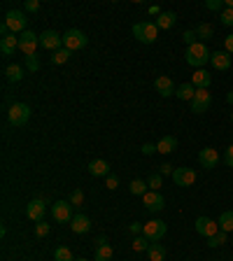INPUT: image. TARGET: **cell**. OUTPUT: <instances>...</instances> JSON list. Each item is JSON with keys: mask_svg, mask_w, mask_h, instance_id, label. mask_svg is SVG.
<instances>
[{"mask_svg": "<svg viewBox=\"0 0 233 261\" xmlns=\"http://www.w3.org/2000/svg\"><path fill=\"white\" fill-rule=\"evenodd\" d=\"M226 103H231V105H233V91H228V96H226Z\"/></svg>", "mask_w": 233, "mask_h": 261, "instance_id": "f907efd6", "label": "cell"}, {"mask_svg": "<svg viewBox=\"0 0 233 261\" xmlns=\"http://www.w3.org/2000/svg\"><path fill=\"white\" fill-rule=\"evenodd\" d=\"M154 152H159L157 145H152V142H145V145H142V154H145V156H149V154H154Z\"/></svg>", "mask_w": 233, "mask_h": 261, "instance_id": "f6af8a7d", "label": "cell"}, {"mask_svg": "<svg viewBox=\"0 0 233 261\" xmlns=\"http://www.w3.org/2000/svg\"><path fill=\"white\" fill-rule=\"evenodd\" d=\"M14 49H19V35L10 33V35H5V38H0V51H3L5 56H12L14 54Z\"/></svg>", "mask_w": 233, "mask_h": 261, "instance_id": "ac0fdd59", "label": "cell"}, {"mask_svg": "<svg viewBox=\"0 0 233 261\" xmlns=\"http://www.w3.org/2000/svg\"><path fill=\"white\" fill-rule=\"evenodd\" d=\"M224 51H228V54H233V33H231V35H226V38H224Z\"/></svg>", "mask_w": 233, "mask_h": 261, "instance_id": "bcb514c9", "label": "cell"}, {"mask_svg": "<svg viewBox=\"0 0 233 261\" xmlns=\"http://www.w3.org/2000/svg\"><path fill=\"white\" fill-rule=\"evenodd\" d=\"M182 40L187 42V47H191V44H196L198 40H196V31H187L185 35H182Z\"/></svg>", "mask_w": 233, "mask_h": 261, "instance_id": "60d3db41", "label": "cell"}, {"mask_svg": "<svg viewBox=\"0 0 233 261\" xmlns=\"http://www.w3.org/2000/svg\"><path fill=\"white\" fill-rule=\"evenodd\" d=\"M175 182V187H191L196 182V170L194 168H175V173L170 175Z\"/></svg>", "mask_w": 233, "mask_h": 261, "instance_id": "4fadbf2b", "label": "cell"}, {"mask_svg": "<svg viewBox=\"0 0 233 261\" xmlns=\"http://www.w3.org/2000/svg\"><path fill=\"white\" fill-rule=\"evenodd\" d=\"M224 163H226L228 168H233V145L226 147V152H224Z\"/></svg>", "mask_w": 233, "mask_h": 261, "instance_id": "7bdbcfd3", "label": "cell"}, {"mask_svg": "<svg viewBox=\"0 0 233 261\" xmlns=\"http://www.w3.org/2000/svg\"><path fill=\"white\" fill-rule=\"evenodd\" d=\"M147 185H149V189H152V191H159V189L163 187V175H161V173L149 175V179H147Z\"/></svg>", "mask_w": 233, "mask_h": 261, "instance_id": "836d02e7", "label": "cell"}, {"mask_svg": "<svg viewBox=\"0 0 233 261\" xmlns=\"http://www.w3.org/2000/svg\"><path fill=\"white\" fill-rule=\"evenodd\" d=\"M89 175H93V177H108L110 175L108 161H103V159H93V161L89 163Z\"/></svg>", "mask_w": 233, "mask_h": 261, "instance_id": "ffe728a7", "label": "cell"}, {"mask_svg": "<svg viewBox=\"0 0 233 261\" xmlns=\"http://www.w3.org/2000/svg\"><path fill=\"white\" fill-rule=\"evenodd\" d=\"M210 56H212V51L205 47V42H201V40L196 44H191V47H187V51H185L187 63L194 65L196 70H201L205 63H210Z\"/></svg>", "mask_w": 233, "mask_h": 261, "instance_id": "6da1fadb", "label": "cell"}, {"mask_svg": "<svg viewBox=\"0 0 233 261\" xmlns=\"http://www.w3.org/2000/svg\"><path fill=\"white\" fill-rule=\"evenodd\" d=\"M224 243H226V231H217L212 238H208V247H219Z\"/></svg>", "mask_w": 233, "mask_h": 261, "instance_id": "d6a6232c", "label": "cell"}, {"mask_svg": "<svg viewBox=\"0 0 233 261\" xmlns=\"http://www.w3.org/2000/svg\"><path fill=\"white\" fill-rule=\"evenodd\" d=\"M89 228H91V219L87 215H75L70 222V231L72 233H89Z\"/></svg>", "mask_w": 233, "mask_h": 261, "instance_id": "d6986e66", "label": "cell"}, {"mask_svg": "<svg viewBox=\"0 0 233 261\" xmlns=\"http://www.w3.org/2000/svg\"><path fill=\"white\" fill-rule=\"evenodd\" d=\"M70 54H72L70 49H65V47H61V49H59V51H54V56H51V63H54V65H63V63H65V61L70 59Z\"/></svg>", "mask_w": 233, "mask_h": 261, "instance_id": "1f68e13d", "label": "cell"}, {"mask_svg": "<svg viewBox=\"0 0 233 261\" xmlns=\"http://www.w3.org/2000/svg\"><path fill=\"white\" fill-rule=\"evenodd\" d=\"M5 75H7V80H10V82H21V80H23V70H21V65H16V63L7 65Z\"/></svg>", "mask_w": 233, "mask_h": 261, "instance_id": "f1b7e54d", "label": "cell"}, {"mask_svg": "<svg viewBox=\"0 0 233 261\" xmlns=\"http://www.w3.org/2000/svg\"><path fill=\"white\" fill-rule=\"evenodd\" d=\"M5 23L10 26V31L14 35H21L23 31H28V19H26V12L21 10H10L5 14Z\"/></svg>", "mask_w": 233, "mask_h": 261, "instance_id": "277c9868", "label": "cell"}, {"mask_svg": "<svg viewBox=\"0 0 233 261\" xmlns=\"http://www.w3.org/2000/svg\"><path fill=\"white\" fill-rule=\"evenodd\" d=\"M175 173V168L170 166V163H163L161 166V175H173Z\"/></svg>", "mask_w": 233, "mask_h": 261, "instance_id": "c3c4849f", "label": "cell"}, {"mask_svg": "<svg viewBox=\"0 0 233 261\" xmlns=\"http://www.w3.org/2000/svg\"><path fill=\"white\" fill-rule=\"evenodd\" d=\"M231 121H233V112H231Z\"/></svg>", "mask_w": 233, "mask_h": 261, "instance_id": "db71d44e", "label": "cell"}, {"mask_svg": "<svg viewBox=\"0 0 233 261\" xmlns=\"http://www.w3.org/2000/svg\"><path fill=\"white\" fill-rule=\"evenodd\" d=\"M105 187H108L110 191H112V189H117V187H119V177H117V175H112V173H110L108 177H105Z\"/></svg>", "mask_w": 233, "mask_h": 261, "instance_id": "ab89813d", "label": "cell"}, {"mask_svg": "<svg viewBox=\"0 0 233 261\" xmlns=\"http://www.w3.org/2000/svg\"><path fill=\"white\" fill-rule=\"evenodd\" d=\"M7 119H10L12 126H26L28 119H31V108L26 103H14L7 112Z\"/></svg>", "mask_w": 233, "mask_h": 261, "instance_id": "8992f818", "label": "cell"}, {"mask_svg": "<svg viewBox=\"0 0 233 261\" xmlns=\"http://www.w3.org/2000/svg\"><path fill=\"white\" fill-rule=\"evenodd\" d=\"M72 203H68V201H56L54 205H51V217H54V222H59V224H70L72 222Z\"/></svg>", "mask_w": 233, "mask_h": 261, "instance_id": "9c48e42d", "label": "cell"}, {"mask_svg": "<svg viewBox=\"0 0 233 261\" xmlns=\"http://www.w3.org/2000/svg\"><path fill=\"white\" fill-rule=\"evenodd\" d=\"M147 256H149V261H163L166 259V247L161 243H152L147 250Z\"/></svg>", "mask_w": 233, "mask_h": 261, "instance_id": "d4e9b609", "label": "cell"}, {"mask_svg": "<svg viewBox=\"0 0 233 261\" xmlns=\"http://www.w3.org/2000/svg\"><path fill=\"white\" fill-rule=\"evenodd\" d=\"M38 47H40V35H35L33 31H23L19 35V51H23L26 56H35Z\"/></svg>", "mask_w": 233, "mask_h": 261, "instance_id": "52a82bcc", "label": "cell"}, {"mask_svg": "<svg viewBox=\"0 0 233 261\" xmlns=\"http://www.w3.org/2000/svg\"><path fill=\"white\" fill-rule=\"evenodd\" d=\"M142 201H145V207L149 212H161L163 207H166V198H163L161 191H147L145 196H142Z\"/></svg>", "mask_w": 233, "mask_h": 261, "instance_id": "8fae6325", "label": "cell"}, {"mask_svg": "<svg viewBox=\"0 0 233 261\" xmlns=\"http://www.w3.org/2000/svg\"><path fill=\"white\" fill-rule=\"evenodd\" d=\"M166 231H168V224L161 222V219H152V222L142 224V236H145L149 243H159V240H163Z\"/></svg>", "mask_w": 233, "mask_h": 261, "instance_id": "3957f363", "label": "cell"}, {"mask_svg": "<svg viewBox=\"0 0 233 261\" xmlns=\"http://www.w3.org/2000/svg\"><path fill=\"white\" fill-rule=\"evenodd\" d=\"M26 68L31 72H38L40 70V61H38V56H26Z\"/></svg>", "mask_w": 233, "mask_h": 261, "instance_id": "f35d334b", "label": "cell"}, {"mask_svg": "<svg viewBox=\"0 0 233 261\" xmlns=\"http://www.w3.org/2000/svg\"><path fill=\"white\" fill-rule=\"evenodd\" d=\"M133 38L138 42H145V44H154L159 38V28L154 21H140V23H133Z\"/></svg>", "mask_w": 233, "mask_h": 261, "instance_id": "7a4b0ae2", "label": "cell"}, {"mask_svg": "<svg viewBox=\"0 0 233 261\" xmlns=\"http://www.w3.org/2000/svg\"><path fill=\"white\" fill-rule=\"evenodd\" d=\"M154 87H157V91L161 93L163 98H170V96H175V84H173V80H170L168 75H161V77H157V82H154Z\"/></svg>", "mask_w": 233, "mask_h": 261, "instance_id": "2e32d148", "label": "cell"}, {"mask_svg": "<svg viewBox=\"0 0 233 261\" xmlns=\"http://www.w3.org/2000/svg\"><path fill=\"white\" fill-rule=\"evenodd\" d=\"M194 96H196V87L191 84V82H182L177 89H175V98H179V100H194Z\"/></svg>", "mask_w": 233, "mask_h": 261, "instance_id": "603a6c76", "label": "cell"}, {"mask_svg": "<svg viewBox=\"0 0 233 261\" xmlns=\"http://www.w3.org/2000/svg\"><path fill=\"white\" fill-rule=\"evenodd\" d=\"M128 231H131V233H136V236H140V233H142V224H140V222L128 224Z\"/></svg>", "mask_w": 233, "mask_h": 261, "instance_id": "7dc6e473", "label": "cell"}, {"mask_svg": "<svg viewBox=\"0 0 233 261\" xmlns=\"http://www.w3.org/2000/svg\"><path fill=\"white\" fill-rule=\"evenodd\" d=\"M210 103H212V93L208 91V89H196V96L189 103V108L194 114H203V112H208Z\"/></svg>", "mask_w": 233, "mask_h": 261, "instance_id": "ba28073f", "label": "cell"}, {"mask_svg": "<svg viewBox=\"0 0 233 261\" xmlns=\"http://www.w3.org/2000/svg\"><path fill=\"white\" fill-rule=\"evenodd\" d=\"M149 14H152V16H159V14H161V7H159V5H152V7H149Z\"/></svg>", "mask_w": 233, "mask_h": 261, "instance_id": "681fc988", "label": "cell"}, {"mask_svg": "<svg viewBox=\"0 0 233 261\" xmlns=\"http://www.w3.org/2000/svg\"><path fill=\"white\" fill-rule=\"evenodd\" d=\"M219 21L224 23V26H233V10H222L219 12Z\"/></svg>", "mask_w": 233, "mask_h": 261, "instance_id": "74e56055", "label": "cell"}, {"mask_svg": "<svg viewBox=\"0 0 233 261\" xmlns=\"http://www.w3.org/2000/svg\"><path fill=\"white\" fill-rule=\"evenodd\" d=\"M205 7L212 12H219L222 10V0H205Z\"/></svg>", "mask_w": 233, "mask_h": 261, "instance_id": "ee69618b", "label": "cell"}, {"mask_svg": "<svg viewBox=\"0 0 233 261\" xmlns=\"http://www.w3.org/2000/svg\"><path fill=\"white\" fill-rule=\"evenodd\" d=\"M191 84H194L196 89H210V84H212V77H210V72L208 70H196L194 75H191Z\"/></svg>", "mask_w": 233, "mask_h": 261, "instance_id": "7402d4cb", "label": "cell"}, {"mask_svg": "<svg viewBox=\"0 0 233 261\" xmlns=\"http://www.w3.org/2000/svg\"><path fill=\"white\" fill-rule=\"evenodd\" d=\"M226 7L228 10H233V0H226Z\"/></svg>", "mask_w": 233, "mask_h": 261, "instance_id": "816d5d0a", "label": "cell"}, {"mask_svg": "<svg viewBox=\"0 0 233 261\" xmlns=\"http://www.w3.org/2000/svg\"><path fill=\"white\" fill-rule=\"evenodd\" d=\"M196 31V38H201V40H210L212 35H215V28H212V23H198V26L194 28Z\"/></svg>", "mask_w": 233, "mask_h": 261, "instance_id": "484cf974", "label": "cell"}, {"mask_svg": "<svg viewBox=\"0 0 233 261\" xmlns=\"http://www.w3.org/2000/svg\"><path fill=\"white\" fill-rule=\"evenodd\" d=\"M231 136H233V133H231Z\"/></svg>", "mask_w": 233, "mask_h": 261, "instance_id": "11a10c76", "label": "cell"}, {"mask_svg": "<svg viewBox=\"0 0 233 261\" xmlns=\"http://www.w3.org/2000/svg\"><path fill=\"white\" fill-rule=\"evenodd\" d=\"M147 187H149V185H147L145 179H133V182L128 185V189H131V194H133V196H145L147 194Z\"/></svg>", "mask_w": 233, "mask_h": 261, "instance_id": "f546056e", "label": "cell"}, {"mask_svg": "<svg viewBox=\"0 0 233 261\" xmlns=\"http://www.w3.org/2000/svg\"><path fill=\"white\" fill-rule=\"evenodd\" d=\"M210 63H212V68H217V70H228L231 68V54L228 51H212V56H210Z\"/></svg>", "mask_w": 233, "mask_h": 261, "instance_id": "e0dca14e", "label": "cell"}, {"mask_svg": "<svg viewBox=\"0 0 233 261\" xmlns=\"http://www.w3.org/2000/svg\"><path fill=\"white\" fill-rule=\"evenodd\" d=\"M114 256V250L110 247V245H100V247H96V256H93V261H112Z\"/></svg>", "mask_w": 233, "mask_h": 261, "instance_id": "4316f807", "label": "cell"}, {"mask_svg": "<svg viewBox=\"0 0 233 261\" xmlns=\"http://www.w3.org/2000/svg\"><path fill=\"white\" fill-rule=\"evenodd\" d=\"M49 228H51V224H47V222L42 219V222L35 224V236H38V238H44V236L49 233Z\"/></svg>", "mask_w": 233, "mask_h": 261, "instance_id": "d590c367", "label": "cell"}, {"mask_svg": "<svg viewBox=\"0 0 233 261\" xmlns=\"http://www.w3.org/2000/svg\"><path fill=\"white\" fill-rule=\"evenodd\" d=\"M54 261H75V259H72L70 247H63V245H59V247L54 250Z\"/></svg>", "mask_w": 233, "mask_h": 261, "instance_id": "4dcf8cb0", "label": "cell"}, {"mask_svg": "<svg viewBox=\"0 0 233 261\" xmlns=\"http://www.w3.org/2000/svg\"><path fill=\"white\" fill-rule=\"evenodd\" d=\"M89 42L87 33L80 31V28H70V31L63 35V47L70 49V51H77V49H84Z\"/></svg>", "mask_w": 233, "mask_h": 261, "instance_id": "5b68a950", "label": "cell"}, {"mask_svg": "<svg viewBox=\"0 0 233 261\" xmlns=\"http://www.w3.org/2000/svg\"><path fill=\"white\" fill-rule=\"evenodd\" d=\"M44 212H47V203H44L42 198H33V201L26 205V215H28V219H33V222H42Z\"/></svg>", "mask_w": 233, "mask_h": 261, "instance_id": "9a60e30c", "label": "cell"}, {"mask_svg": "<svg viewBox=\"0 0 233 261\" xmlns=\"http://www.w3.org/2000/svg\"><path fill=\"white\" fill-rule=\"evenodd\" d=\"M198 161H201V166H203L205 170L217 168V163H219V152L215 149V147H205V149H201V152H198Z\"/></svg>", "mask_w": 233, "mask_h": 261, "instance_id": "5bb4252c", "label": "cell"}, {"mask_svg": "<svg viewBox=\"0 0 233 261\" xmlns=\"http://www.w3.org/2000/svg\"><path fill=\"white\" fill-rule=\"evenodd\" d=\"M154 23H157L159 31H168V28H173L175 23H177V14H175V12H161Z\"/></svg>", "mask_w": 233, "mask_h": 261, "instance_id": "44dd1931", "label": "cell"}, {"mask_svg": "<svg viewBox=\"0 0 233 261\" xmlns=\"http://www.w3.org/2000/svg\"><path fill=\"white\" fill-rule=\"evenodd\" d=\"M157 149L159 154H173L177 149V138L175 136H163L161 140L157 142Z\"/></svg>", "mask_w": 233, "mask_h": 261, "instance_id": "cb8c5ba5", "label": "cell"}, {"mask_svg": "<svg viewBox=\"0 0 233 261\" xmlns=\"http://www.w3.org/2000/svg\"><path fill=\"white\" fill-rule=\"evenodd\" d=\"M149 245H152V243H147V238H145V236H136V240H133V250H136V252H142V250H149Z\"/></svg>", "mask_w": 233, "mask_h": 261, "instance_id": "e575fe53", "label": "cell"}, {"mask_svg": "<svg viewBox=\"0 0 233 261\" xmlns=\"http://www.w3.org/2000/svg\"><path fill=\"white\" fill-rule=\"evenodd\" d=\"M23 10L26 12H38L40 10V0H26V3H23Z\"/></svg>", "mask_w": 233, "mask_h": 261, "instance_id": "b9f144b4", "label": "cell"}, {"mask_svg": "<svg viewBox=\"0 0 233 261\" xmlns=\"http://www.w3.org/2000/svg\"><path fill=\"white\" fill-rule=\"evenodd\" d=\"M219 228L226 231V233H231L233 231V210L222 212V217H219Z\"/></svg>", "mask_w": 233, "mask_h": 261, "instance_id": "83f0119b", "label": "cell"}, {"mask_svg": "<svg viewBox=\"0 0 233 261\" xmlns=\"http://www.w3.org/2000/svg\"><path fill=\"white\" fill-rule=\"evenodd\" d=\"M75 261H89V259H75Z\"/></svg>", "mask_w": 233, "mask_h": 261, "instance_id": "f5cc1de1", "label": "cell"}, {"mask_svg": "<svg viewBox=\"0 0 233 261\" xmlns=\"http://www.w3.org/2000/svg\"><path fill=\"white\" fill-rule=\"evenodd\" d=\"M217 231H222V228H219V222H215V219H210V217L196 219V233L203 236V238H212Z\"/></svg>", "mask_w": 233, "mask_h": 261, "instance_id": "30bf717a", "label": "cell"}, {"mask_svg": "<svg viewBox=\"0 0 233 261\" xmlns=\"http://www.w3.org/2000/svg\"><path fill=\"white\" fill-rule=\"evenodd\" d=\"M70 203H72V207H80L82 203H84V191L82 189H75L70 194Z\"/></svg>", "mask_w": 233, "mask_h": 261, "instance_id": "8d00e7d4", "label": "cell"}, {"mask_svg": "<svg viewBox=\"0 0 233 261\" xmlns=\"http://www.w3.org/2000/svg\"><path fill=\"white\" fill-rule=\"evenodd\" d=\"M61 44H63V35H59L56 31H44L40 35V47L49 49V51H59Z\"/></svg>", "mask_w": 233, "mask_h": 261, "instance_id": "7c38bea8", "label": "cell"}]
</instances>
